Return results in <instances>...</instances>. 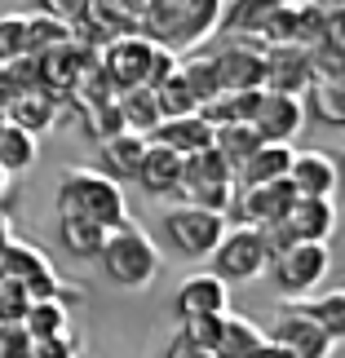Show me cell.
<instances>
[{"mask_svg": "<svg viewBox=\"0 0 345 358\" xmlns=\"http://www.w3.org/2000/svg\"><path fill=\"white\" fill-rule=\"evenodd\" d=\"M222 0H146L142 5V40L160 49H190L217 31Z\"/></svg>", "mask_w": 345, "mask_h": 358, "instance_id": "obj_1", "label": "cell"}, {"mask_svg": "<svg viewBox=\"0 0 345 358\" xmlns=\"http://www.w3.org/2000/svg\"><path fill=\"white\" fill-rule=\"evenodd\" d=\"M58 213L66 217H85V222L115 230L129 222V203H124L120 182H111L106 173L89 169V164H76V169L62 173L58 182Z\"/></svg>", "mask_w": 345, "mask_h": 358, "instance_id": "obj_2", "label": "cell"}, {"mask_svg": "<svg viewBox=\"0 0 345 358\" xmlns=\"http://www.w3.org/2000/svg\"><path fill=\"white\" fill-rule=\"evenodd\" d=\"M98 261H102L106 279H111L115 287H129V292H146V287L160 279L155 243H150V235L142 226H133V222L106 230V243H102Z\"/></svg>", "mask_w": 345, "mask_h": 358, "instance_id": "obj_3", "label": "cell"}, {"mask_svg": "<svg viewBox=\"0 0 345 358\" xmlns=\"http://www.w3.org/2000/svg\"><path fill=\"white\" fill-rule=\"evenodd\" d=\"M177 195H182V203H195V208H209V213H222L226 217V203L234 195V173L222 164V155H217L213 146L209 150H195V155L182 159Z\"/></svg>", "mask_w": 345, "mask_h": 358, "instance_id": "obj_4", "label": "cell"}, {"mask_svg": "<svg viewBox=\"0 0 345 358\" xmlns=\"http://www.w3.org/2000/svg\"><path fill=\"white\" fill-rule=\"evenodd\" d=\"M164 235H169V243L182 257L204 261V257H213L217 243H222L226 217L222 213H209V208H195V203H177V208L164 213Z\"/></svg>", "mask_w": 345, "mask_h": 358, "instance_id": "obj_5", "label": "cell"}, {"mask_svg": "<svg viewBox=\"0 0 345 358\" xmlns=\"http://www.w3.org/2000/svg\"><path fill=\"white\" fill-rule=\"evenodd\" d=\"M209 261H213V274L226 287L230 283H253L257 274L270 266L266 243H261L257 226H226V235H222V243L213 248Z\"/></svg>", "mask_w": 345, "mask_h": 358, "instance_id": "obj_6", "label": "cell"}, {"mask_svg": "<svg viewBox=\"0 0 345 358\" xmlns=\"http://www.w3.org/2000/svg\"><path fill=\"white\" fill-rule=\"evenodd\" d=\"M328 270H332L328 243H293L288 252H279L270 261L274 283H279L288 296H314V287L328 279Z\"/></svg>", "mask_w": 345, "mask_h": 358, "instance_id": "obj_7", "label": "cell"}, {"mask_svg": "<svg viewBox=\"0 0 345 358\" xmlns=\"http://www.w3.org/2000/svg\"><path fill=\"white\" fill-rule=\"evenodd\" d=\"M293 203H297V190H293L288 177H283V182H266V186H248V190L234 186V195L226 203V222H234V226L283 222Z\"/></svg>", "mask_w": 345, "mask_h": 358, "instance_id": "obj_8", "label": "cell"}, {"mask_svg": "<svg viewBox=\"0 0 345 358\" xmlns=\"http://www.w3.org/2000/svg\"><path fill=\"white\" fill-rule=\"evenodd\" d=\"M150 53H155L150 40H142V36H115V40H106V49L98 58V71H102V80L115 93L142 89L146 76H150Z\"/></svg>", "mask_w": 345, "mask_h": 358, "instance_id": "obj_9", "label": "cell"}, {"mask_svg": "<svg viewBox=\"0 0 345 358\" xmlns=\"http://www.w3.org/2000/svg\"><path fill=\"white\" fill-rule=\"evenodd\" d=\"M310 85V53L301 45H266L261 49V93L301 98Z\"/></svg>", "mask_w": 345, "mask_h": 358, "instance_id": "obj_10", "label": "cell"}, {"mask_svg": "<svg viewBox=\"0 0 345 358\" xmlns=\"http://www.w3.org/2000/svg\"><path fill=\"white\" fill-rule=\"evenodd\" d=\"M209 62L217 71L222 93H253V89H261V45H253V40H226Z\"/></svg>", "mask_w": 345, "mask_h": 358, "instance_id": "obj_11", "label": "cell"}, {"mask_svg": "<svg viewBox=\"0 0 345 358\" xmlns=\"http://www.w3.org/2000/svg\"><path fill=\"white\" fill-rule=\"evenodd\" d=\"M301 124H306V102L301 98H288V93H261L253 129H257V137L266 146H293Z\"/></svg>", "mask_w": 345, "mask_h": 358, "instance_id": "obj_12", "label": "cell"}, {"mask_svg": "<svg viewBox=\"0 0 345 358\" xmlns=\"http://www.w3.org/2000/svg\"><path fill=\"white\" fill-rule=\"evenodd\" d=\"M266 341L283 345L293 358H328V354L337 350V341H332V336L319 332V327H314L310 319H301V314H293V310H279V314H274V323H270Z\"/></svg>", "mask_w": 345, "mask_h": 358, "instance_id": "obj_13", "label": "cell"}, {"mask_svg": "<svg viewBox=\"0 0 345 358\" xmlns=\"http://www.w3.org/2000/svg\"><path fill=\"white\" fill-rule=\"evenodd\" d=\"M230 310V287L217 279L213 270H199V274H186L177 283V296H173V314L177 319H195V314H226Z\"/></svg>", "mask_w": 345, "mask_h": 358, "instance_id": "obj_14", "label": "cell"}, {"mask_svg": "<svg viewBox=\"0 0 345 358\" xmlns=\"http://www.w3.org/2000/svg\"><path fill=\"white\" fill-rule=\"evenodd\" d=\"M288 182H293L297 199H332L337 164H332V155H323V150H293Z\"/></svg>", "mask_w": 345, "mask_h": 358, "instance_id": "obj_15", "label": "cell"}, {"mask_svg": "<svg viewBox=\"0 0 345 358\" xmlns=\"http://www.w3.org/2000/svg\"><path fill=\"white\" fill-rule=\"evenodd\" d=\"M146 142H155V146H164V150H173V155L186 159V155H195V150L213 146V129L199 115H177V120H160Z\"/></svg>", "mask_w": 345, "mask_h": 358, "instance_id": "obj_16", "label": "cell"}, {"mask_svg": "<svg viewBox=\"0 0 345 358\" xmlns=\"http://www.w3.org/2000/svg\"><path fill=\"white\" fill-rule=\"evenodd\" d=\"M146 137L142 133H115V137H106V142H98V164L102 169L98 173H106L111 182H133V173H137V164H142V155H146Z\"/></svg>", "mask_w": 345, "mask_h": 358, "instance_id": "obj_17", "label": "cell"}, {"mask_svg": "<svg viewBox=\"0 0 345 358\" xmlns=\"http://www.w3.org/2000/svg\"><path fill=\"white\" fill-rule=\"evenodd\" d=\"M177 177H182V155H173V150L150 142L142 164H137V173H133V182L142 186L150 199H164V195H177Z\"/></svg>", "mask_w": 345, "mask_h": 358, "instance_id": "obj_18", "label": "cell"}, {"mask_svg": "<svg viewBox=\"0 0 345 358\" xmlns=\"http://www.w3.org/2000/svg\"><path fill=\"white\" fill-rule=\"evenodd\" d=\"M283 310H293V314H301V319H310L319 332H328V336L341 345V336H345V296H341V287H332V292H319V296H288Z\"/></svg>", "mask_w": 345, "mask_h": 358, "instance_id": "obj_19", "label": "cell"}, {"mask_svg": "<svg viewBox=\"0 0 345 358\" xmlns=\"http://www.w3.org/2000/svg\"><path fill=\"white\" fill-rule=\"evenodd\" d=\"M53 120H58V98L45 93V89H22L18 98L5 106V124H13V129H22L31 137L53 129Z\"/></svg>", "mask_w": 345, "mask_h": 358, "instance_id": "obj_20", "label": "cell"}, {"mask_svg": "<svg viewBox=\"0 0 345 358\" xmlns=\"http://www.w3.org/2000/svg\"><path fill=\"white\" fill-rule=\"evenodd\" d=\"M283 222L293 226L297 243H328V235L337 230V208L332 199H297Z\"/></svg>", "mask_w": 345, "mask_h": 358, "instance_id": "obj_21", "label": "cell"}, {"mask_svg": "<svg viewBox=\"0 0 345 358\" xmlns=\"http://www.w3.org/2000/svg\"><path fill=\"white\" fill-rule=\"evenodd\" d=\"M261 345H266V332L248 314H234V310L222 314V336L213 345V358H253Z\"/></svg>", "mask_w": 345, "mask_h": 358, "instance_id": "obj_22", "label": "cell"}, {"mask_svg": "<svg viewBox=\"0 0 345 358\" xmlns=\"http://www.w3.org/2000/svg\"><path fill=\"white\" fill-rule=\"evenodd\" d=\"M279 5H288V0H234L230 9H222L217 27H222L226 40H257V31L266 27V18Z\"/></svg>", "mask_w": 345, "mask_h": 358, "instance_id": "obj_23", "label": "cell"}, {"mask_svg": "<svg viewBox=\"0 0 345 358\" xmlns=\"http://www.w3.org/2000/svg\"><path fill=\"white\" fill-rule=\"evenodd\" d=\"M288 164H293V146H257L248 164L234 173V186L248 190V186H266V182H283L288 177Z\"/></svg>", "mask_w": 345, "mask_h": 358, "instance_id": "obj_24", "label": "cell"}, {"mask_svg": "<svg viewBox=\"0 0 345 358\" xmlns=\"http://www.w3.org/2000/svg\"><path fill=\"white\" fill-rule=\"evenodd\" d=\"M45 270H53L49 252L36 248V243H27V239H9V248L0 252V279H9V283H27Z\"/></svg>", "mask_w": 345, "mask_h": 358, "instance_id": "obj_25", "label": "cell"}, {"mask_svg": "<svg viewBox=\"0 0 345 358\" xmlns=\"http://www.w3.org/2000/svg\"><path fill=\"white\" fill-rule=\"evenodd\" d=\"M257 102H261V89H253V93H217V98L209 106H199L195 115L209 124V129H222V124H253Z\"/></svg>", "mask_w": 345, "mask_h": 358, "instance_id": "obj_26", "label": "cell"}, {"mask_svg": "<svg viewBox=\"0 0 345 358\" xmlns=\"http://www.w3.org/2000/svg\"><path fill=\"white\" fill-rule=\"evenodd\" d=\"M257 146H266V142L257 137L253 124H222V129H213V150L222 155V164L230 173H239Z\"/></svg>", "mask_w": 345, "mask_h": 358, "instance_id": "obj_27", "label": "cell"}, {"mask_svg": "<svg viewBox=\"0 0 345 358\" xmlns=\"http://www.w3.org/2000/svg\"><path fill=\"white\" fill-rule=\"evenodd\" d=\"M36 159H40V142H36V137L22 133V129H13V124H5V129H0V173L18 177L27 169H36Z\"/></svg>", "mask_w": 345, "mask_h": 358, "instance_id": "obj_28", "label": "cell"}, {"mask_svg": "<svg viewBox=\"0 0 345 358\" xmlns=\"http://www.w3.org/2000/svg\"><path fill=\"white\" fill-rule=\"evenodd\" d=\"M58 243H62V252H71V257H98L102 243H106V230L85 222V217L58 213Z\"/></svg>", "mask_w": 345, "mask_h": 358, "instance_id": "obj_29", "label": "cell"}, {"mask_svg": "<svg viewBox=\"0 0 345 358\" xmlns=\"http://www.w3.org/2000/svg\"><path fill=\"white\" fill-rule=\"evenodd\" d=\"M120 120H124V129L129 133H142V137H150V129L164 120L160 115V102H155V93H150L146 85L142 89H129V93H120Z\"/></svg>", "mask_w": 345, "mask_h": 358, "instance_id": "obj_30", "label": "cell"}, {"mask_svg": "<svg viewBox=\"0 0 345 358\" xmlns=\"http://www.w3.org/2000/svg\"><path fill=\"white\" fill-rule=\"evenodd\" d=\"M71 310L62 306V301H31V310H27V336L31 341H53V336H71Z\"/></svg>", "mask_w": 345, "mask_h": 358, "instance_id": "obj_31", "label": "cell"}, {"mask_svg": "<svg viewBox=\"0 0 345 358\" xmlns=\"http://www.w3.org/2000/svg\"><path fill=\"white\" fill-rule=\"evenodd\" d=\"M306 102H310V111L319 115L323 124L341 129V120H345V98H341V80H337V76H310Z\"/></svg>", "mask_w": 345, "mask_h": 358, "instance_id": "obj_32", "label": "cell"}, {"mask_svg": "<svg viewBox=\"0 0 345 358\" xmlns=\"http://www.w3.org/2000/svg\"><path fill=\"white\" fill-rule=\"evenodd\" d=\"M177 71H182L186 89H190V98H195V111H199V106H209L217 93H222V85H217V71H213V62H209V58L177 62Z\"/></svg>", "mask_w": 345, "mask_h": 358, "instance_id": "obj_33", "label": "cell"}, {"mask_svg": "<svg viewBox=\"0 0 345 358\" xmlns=\"http://www.w3.org/2000/svg\"><path fill=\"white\" fill-rule=\"evenodd\" d=\"M155 102H160V115L164 120H177V115H195V98H190V89H186V80L182 71H173L169 80H160L155 89Z\"/></svg>", "mask_w": 345, "mask_h": 358, "instance_id": "obj_34", "label": "cell"}, {"mask_svg": "<svg viewBox=\"0 0 345 358\" xmlns=\"http://www.w3.org/2000/svg\"><path fill=\"white\" fill-rule=\"evenodd\" d=\"M27 58V18L22 13H0V66Z\"/></svg>", "mask_w": 345, "mask_h": 358, "instance_id": "obj_35", "label": "cell"}, {"mask_svg": "<svg viewBox=\"0 0 345 358\" xmlns=\"http://www.w3.org/2000/svg\"><path fill=\"white\" fill-rule=\"evenodd\" d=\"M85 129L106 142V137L124 133V120H120V102H85Z\"/></svg>", "mask_w": 345, "mask_h": 358, "instance_id": "obj_36", "label": "cell"}, {"mask_svg": "<svg viewBox=\"0 0 345 358\" xmlns=\"http://www.w3.org/2000/svg\"><path fill=\"white\" fill-rule=\"evenodd\" d=\"M182 336L190 341V345L213 354L217 336H222V314H195V319H182Z\"/></svg>", "mask_w": 345, "mask_h": 358, "instance_id": "obj_37", "label": "cell"}, {"mask_svg": "<svg viewBox=\"0 0 345 358\" xmlns=\"http://www.w3.org/2000/svg\"><path fill=\"white\" fill-rule=\"evenodd\" d=\"M27 310H31V296H27V287L0 279V323H22Z\"/></svg>", "mask_w": 345, "mask_h": 358, "instance_id": "obj_38", "label": "cell"}, {"mask_svg": "<svg viewBox=\"0 0 345 358\" xmlns=\"http://www.w3.org/2000/svg\"><path fill=\"white\" fill-rule=\"evenodd\" d=\"M89 5H93V0H40V13H49V18L66 22V27L76 31V22L89 13Z\"/></svg>", "mask_w": 345, "mask_h": 358, "instance_id": "obj_39", "label": "cell"}, {"mask_svg": "<svg viewBox=\"0 0 345 358\" xmlns=\"http://www.w3.org/2000/svg\"><path fill=\"white\" fill-rule=\"evenodd\" d=\"M27 350H31V336H27L22 323L0 327V358H27Z\"/></svg>", "mask_w": 345, "mask_h": 358, "instance_id": "obj_40", "label": "cell"}, {"mask_svg": "<svg viewBox=\"0 0 345 358\" xmlns=\"http://www.w3.org/2000/svg\"><path fill=\"white\" fill-rule=\"evenodd\" d=\"M27 358H76V341L71 336H53V341H31Z\"/></svg>", "mask_w": 345, "mask_h": 358, "instance_id": "obj_41", "label": "cell"}, {"mask_svg": "<svg viewBox=\"0 0 345 358\" xmlns=\"http://www.w3.org/2000/svg\"><path fill=\"white\" fill-rule=\"evenodd\" d=\"M164 358H213L209 350H199V345H190V341L177 332L173 341H169V350H164Z\"/></svg>", "mask_w": 345, "mask_h": 358, "instance_id": "obj_42", "label": "cell"}, {"mask_svg": "<svg viewBox=\"0 0 345 358\" xmlns=\"http://www.w3.org/2000/svg\"><path fill=\"white\" fill-rule=\"evenodd\" d=\"M253 358H293V354H288L283 345H274V341H266V345H261V350H257Z\"/></svg>", "mask_w": 345, "mask_h": 358, "instance_id": "obj_43", "label": "cell"}, {"mask_svg": "<svg viewBox=\"0 0 345 358\" xmlns=\"http://www.w3.org/2000/svg\"><path fill=\"white\" fill-rule=\"evenodd\" d=\"M9 239H13V226H9V217L0 213V252H5V248H9Z\"/></svg>", "mask_w": 345, "mask_h": 358, "instance_id": "obj_44", "label": "cell"}, {"mask_svg": "<svg viewBox=\"0 0 345 358\" xmlns=\"http://www.w3.org/2000/svg\"><path fill=\"white\" fill-rule=\"evenodd\" d=\"M5 186H9V177H5V173H0V195H5Z\"/></svg>", "mask_w": 345, "mask_h": 358, "instance_id": "obj_45", "label": "cell"}, {"mask_svg": "<svg viewBox=\"0 0 345 358\" xmlns=\"http://www.w3.org/2000/svg\"><path fill=\"white\" fill-rule=\"evenodd\" d=\"M0 129H5V115H0Z\"/></svg>", "mask_w": 345, "mask_h": 358, "instance_id": "obj_46", "label": "cell"}, {"mask_svg": "<svg viewBox=\"0 0 345 358\" xmlns=\"http://www.w3.org/2000/svg\"><path fill=\"white\" fill-rule=\"evenodd\" d=\"M0 327H5V323H0Z\"/></svg>", "mask_w": 345, "mask_h": 358, "instance_id": "obj_47", "label": "cell"}]
</instances>
